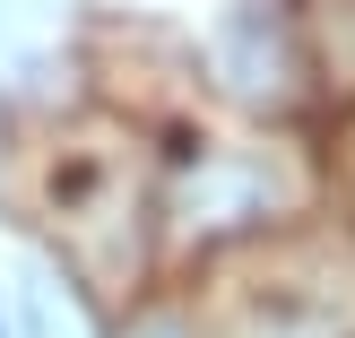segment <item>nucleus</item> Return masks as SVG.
I'll list each match as a JSON object with an SVG mask.
<instances>
[{"mask_svg": "<svg viewBox=\"0 0 355 338\" xmlns=\"http://www.w3.org/2000/svg\"><path fill=\"white\" fill-rule=\"evenodd\" d=\"M217 52H225L234 96H252V104H286L295 96V35H286L277 9H234L225 35H217Z\"/></svg>", "mask_w": 355, "mask_h": 338, "instance_id": "obj_1", "label": "nucleus"}, {"mask_svg": "<svg viewBox=\"0 0 355 338\" xmlns=\"http://www.w3.org/2000/svg\"><path fill=\"white\" fill-rule=\"evenodd\" d=\"M17 338H87L78 295H69L44 260H26V269H17Z\"/></svg>", "mask_w": 355, "mask_h": 338, "instance_id": "obj_3", "label": "nucleus"}, {"mask_svg": "<svg viewBox=\"0 0 355 338\" xmlns=\"http://www.w3.org/2000/svg\"><path fill=\"white\" fill-rule=\"evenodd\" d=\"M269 165H252V156H200V174L182 183V217L191 226H243L260 217V200H269Z\"/></svg>", "mask_w": 355, "mask_h": 338, "instance_id": "obj_2", "label": "nucleus"}, {"mask_svg": "<svg viewBox=\"0 0 355 338\" xmlns=\"http://www.w3.org/2000/svg\"><path fill=\"white\" fill-rule=\"evenodd\" d=\"M0 338H17V330H9V312H0Z\"/></svg>", "mask_w": 355, "mask_h": 338, "instance_id": "obj_5", "label": "nucleus"}, {"mask_svg": "<svg viewBox=\"0 0 355 338\" xmlns=\"http://www.w3.org/2000/svg\"><path fill=\"white\" fill-rule=\"evenodd\" d=\"M139 338H182V330H173V321H156V330H139Z\"/></svg>", "mask_w": 355, "mask_h": 338, "instance_id": "obj_4", "label": "nucleus"}]
</instances>
